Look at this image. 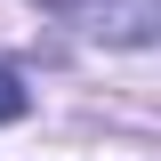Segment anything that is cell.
I'll use <instances>...</instances> for the list:
<instances>
[{
	"label": "cell",
	"instance_id": "cell-2",
	"mask_svg": "<svg viewBox=\"0 0 161 161\" xmlns=\"http://www.w3.org/2000/svg\"><path fill=\"white\" fill-rule=\"evenodd\" d=\"M8 121H24V80L0 64V129H8Z\"/></svg>",
	"mask_w": 161,
	"mask_h": 161
},
{
	"label": "cell",
	"instance_id": "cell-1",
	"mask_svg": "<svg viewBox=\"0 0 161 161\" xmlns=\"http://www.w3.org/2000/svg\"><path fill=\"white\" fill-rule=\"evenodd\" d=\"M48 16L80 24L89 40H121V48H137V40H161V0H40Z\"/></svg>",
	"mask_w": 161,
	"mask_h": 161
}]
</instances>
